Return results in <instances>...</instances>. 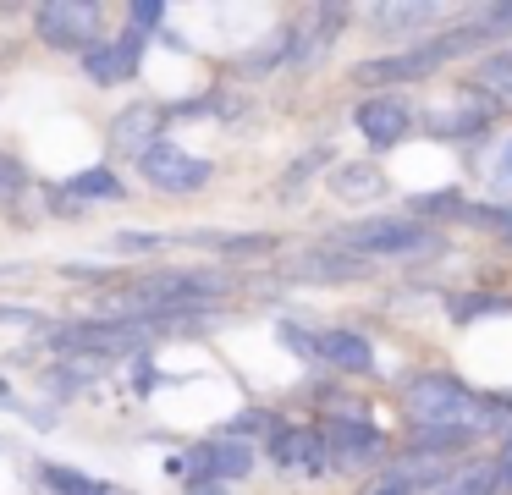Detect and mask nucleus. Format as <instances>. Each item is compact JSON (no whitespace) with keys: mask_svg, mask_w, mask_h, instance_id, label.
<instances>
[{"mask_svg":"<svg viewBox=\"0 0 512 495\" xmlns=\"http://www.w3.org/2000/svg\"><path fill=\"white\" fill-rule=\"evenodd\" d=\"M402 413L419 429L413 446H435V451H463L468 440L490 435V429L507 435V424H512L507 402H485V396L468 391L457 374H441V369L413 374L408 391H402Z\"/></svg>","mask_w":512,"mask_h":495,"instance_id":"f257e3e1","label":"nucleus"},{"mask_svg":"<svg viewBox=\"0 0 512 495\" xmlns=\"http://www.w3.org/2000/svg\"><path fill=\"white\" fill-rule=\"evenodd\" d=\"M336 242H342L347 253H358V259H408V264L435 259V253L446 248V237L435 226H419V220H391V215L358 220V226H347Z\"/></svg>","mask_w":512,"mask_h":495,"instance_id":"f03ea898","label":"nucleus"},{"mask_svg":"<svg viewBox=\"0 0 512 495\" xmlns=\"http://www.w3.org/2000/svg\"><path fill=\"white\" fill-rule=\"evenodd\" d=\"M34 22H39V39H45L50 50H78V55H89L94 44H100L105 11L94 6V0H45V6L34 11Z\"/></svg>","mask_w":512,"mask_h":495,"instance_id":"7ed1b4c3","label":"nucleus"},{"mask_svg":"<svg viewBox=\"0 0 512 495\" xmlns=\"http://www.w3.org/2000/svg\"><path fill=\"white\" fill-rule=\"evenodd\" d=\"M446 61H452L446 39H419V44H408V50L358 61L353 66V83H419V77H435Z\"/></svg>","mask_w":512,"mask_h":495,"instance_id":"20e7f679","label":"nucleus"},{"mask_svg":"<svg viewBox=\"0 0 512 495\" xmlns=\"http://www.w3.org/2000/svg\"><path fill=\"white\" fill-rule=\"evenodd\" d=\"M138 171H144V182L155 187V193H199L215 176V165L204 160V154L177 149V143H155V149L138 160Z\"/></svg>","mask_w":512,"mask_h":495,"instance_id":"39448f33","label":"nucleus"},{"mask_svg":"<svg viewBox=\"0 0 512 495\" xmlns=\"http://www.w3.org/2000/svg\"><path fill=\"white\" fill-rule=\"evenodd\" d=\"M325 446H331L336 473H364L386 462V435L364 418H325Z\"/></svg>","mask_w":512,"mask_h":495,"instance_id":"423d86ee","label":"nucleus"},{"mask_svg":"<svg viewBox=\"0 0 512 495\" xmlns=\"http://www.w3.org/2000/svg\"><path fill=\"white\" fill-rule=\"evenodd\" d=\"M353 127H358V138H364L369 149H397V143L413 132V105L397 99V94H369V99H358Z\"/></svg>","mask_w":512,"mask_h":495,"instance_id":"0eeeda50","label":"nucleus"},{"mask_svg":"<svg viewBox=\"0 0 512 495\" xmlns=\"http://www.w3.org/2000/svg\"><path fill=\"white\" fill-rule=\"evenodd\" d=\"M155 319H94V325H72L56 336L61 352H133L149 341Z\"/></svg>","mask_w":512,"mask_h":495,"instance_id":"6e6552de","label":"nucleus"},{"mask_svg":"<svg viewBox=\"0 0 512 495\" xmlns=\"http://www.w3.org/2000/svg\"><path fill=\"white\" fill-rule=\"evenodd\" d=\"M188 473L193 479H248L254 473V446L237 435H221V440H204V446L188 451Z\"/></svg>","mask_w":512,"mask_h":495,"instance_id":"1a4fd4ad","label":"nucleus"},{"mask_svg":"<svg viewBox=\"0 0 512 495\" xmlns=\"http://www.w3.org/2000/svg\"><path fill=\"white\" fill-rule=\"evenodd\" d=\"M270 457H276V468L309 473V479H320V473L331 468V446H325V429H287V424H281L276 435H270Z\"/></svg>","mask_w":512,"mask_h":495,"instance_id":"9d476101","label":"nucleus"},{"mask_svg":"<svg viewBox=\"0 0 512 495\" xmlns=\"http://www.w3.org/2000/svg\"><path fill=\"white\" fill-rule=\"evenodd\" d=\"M138 61H144V33L127 28L122 39H100L89 55H83V72H89V83L111 88V83H127V77L138 72Z\"/></svg>","mask_w":512,"mask_h":495,"instance_id":"9b49d317","label":"nucleus"},{"mask_svg":"<svg viewBox=\"0 0 512 495\" xmlns=\"http://www.w3.org/2000/svg\"><path fill=\"white\" fill-rule=\"evenodd\" d=\"M314 358L331 363V369H342V374H369L375 369V347H369V336L364 330H347V325L320 330V336H314Z\"/></svg>","mask_w":512,"mask_h":495,"instance_id":"f8f14e48","label":"nucleus"},{"mask_svg":"<svg viewBox=\"0 0 512 495\" xmlns=\"http://www.w3.org/2000/svg\"><path fill=\"white\" fill-rule=\"evenodd\" d=\"M160 132H166V110L160 105H133V110H122V116L111 121V143L122 154H133V160H144L155 143H166Z\"/></svg>","mask_w":512,"mask_h":495,"instance_id":"ddd939ff","label":"nucleus"},{"mask_svg":"<svg viewBox=\"0 0 512 495\" xmlns=\"http://www.w3.org/2000/svg\"><path fill=\"white\" fill-rule=\"evenodd\" d=\"M430 495H501V468L496 457H463L446 468V479Z\"/></svg>","mask_w":512,"mask_h":495,"instance_id":"4468645a","label":"nucleus"},{"mask_svg":"<svg viewBox=\"0 0 512 495\" xmlns=\"http://www.w3.org/2000/svg\"><path fill=\"white\" fill-rule=\"evenodd\" d=\"M386 171L369 160H353V165H336L331 171V193L342 198V204H375V198H386Z\"/></svg>","mask_w":512,"mask_h":495,"instance_id":"2eb2a0df","label":"nucleus"},{"mask_svg":"<svg viewBox=\"0 0 512 495\" xmlns=\"http://www.w3.org/2000/svg\"><path fill=\"white\" fill-rule=\"evenodd\" d=\"M490 121V105H485V94L474 88V99L468 105H441V110H430V132L435 138H463V132H479Z\"/></svg>","mask_w":512,"mask_h":495,"instance_id":"dca6fc26","label":"nucleus"},{"mask_svg":"<svg viewBox=\"0 0 512 495\" xmlns=\"http://www.w3.org/2000/svg\"><path fill=\"white\" fill-rule=\"evenodd\" d=\"M441 17V6H430V0H386V6H375V28L380 33H413L424 28V22Z\"/></svg>","mask_w":512,"mask_h":495,"instance_id":"f3484780","label":"nucleus"},{"mask_svg":"<svg viewBox=\"0 0 512 495\" xmlns=\"http://www.w3.org/2000/svg\"><path fill=\"white\" fill-rule=\"evenodd\" d=\"M292 270L303 281H358V275H369V259H358V253H309V264H292Z\"/></svg>","mask_w":512,"mask_h":495,"instance_id":"a211bd4d","label":"nucleus"},{"mask_svg":"<svg viewBox=\"0 0 512 495\" xmlns=\"http://www.w3.org/2000/svg\"><path fill=\"white\" fill-rule=\"evenodd\" d=\"M474 88L485 99H507V105H512V44H501V50H490L485 61H479Z\"/></svg>","mask_w":512,"mask_h":495,"instance_id":"6ab92c4d","label":"nucleus"},{"mask_svg":"<svg viewBox=\"0 0 512 495\" xmlns=\"http://www.w3.org/2000/svg\"><path fill=\"white\" fill-rule=\"evenodd\" d=\"M188 242L215 248V253H270L276 248V237H265V231H248V237H232V231H193Z\"/></svg>","mask_w":512,"mask_h":495,"instance_id":"aec40b11","label":"nucleus"},{"mask_svg":"<svg viewBox=\"0 0 512 495\" xmlns=\"http://www.w3.org/2000/svg\"><path fill=\"white\" fill-rule=\"evenodd\" d=\"M39 473L56 495H116L105 479H89V473H72V468H39Z\"/></svg>","mask_w":512,"mask_h":495,"instance_id":"412c9836","label":"nucleus"},{"mask_svg":"<svg viewBox=\"0 0 512 495\" xmlns=\"http://www.w3.org/2000/svg\"><path fill=\"white\" fill-rule=\"evenodd\" d=\"M67 193H72V198H122V176H116V171H105V165H94V171L72 176V182H67Z\"/></svg>","mask_w":512,"mask_h":495,"instance_id":"4be33fe9","label":"nucleus"},{"mask_svg":"<svg viewBox=\"0 0 512 495\" xmlns=\"http://www.w3.org/2000/svg\"><path fill=\"white\" fill-rule=\"evenodd\" d=\"M468 28H474L485 44L512 39V0H501V6H479L474 17H468Z\"/></svg>","mask_w":512,"mask_h":495,"instance_id":"5701e85b","label":"nucleus"},{"mask_svg":"<svg viewBox=\"0 0 512 495\" xmlns=\"http://www.w3.org/2000/svg\"><path fill=\"white\" fill-rule=\"evenodd\" d=\"M474 226H490L501 242H512V204H485V209H463Z\"/></svg>","mask_w":512,"mask_h":495,"instance_id":"b1692460","label":"nucleus"},{"mask_svg":"<svg viewBox=\"0 0 512 495\" xmlns=\"http://www.w3.org/2000/svg\"><path fill=\"white\" fill-rule=\"evenodd\" d=\"M485 182L496 187V193H512V138H501V149L490 154V165H485Z\"/></svg>","mask_w":512,"mask_h":495,"instance_id":"393cba45","label":"nucleus"},{"mask_svg":"<svg viewBox=\"0 0 512 495\" xmlns=\"http://www.w3.org/2000/svg\"><path fill=\"white\" fill-rule=\"evenodd\" d=\"M507 297H457L452 303V319H479V314H507Z\"/></svg>","mask_w":512,"mask_h":495,"instance_id":"a878e982","label":"nucleus"},{"mask_svg":"<svg viewBox=\"0 0 512 495\" xmlns=\"http://www.w3.org/2000/svg\"><path fill=\"white\" fill-rule=\"evenodd\" d=\"M358 495H419V490H413V484L402 479L397 468H386V473H375V479H369V484H364V490H358Z\"/></svg>","mask_w":512,"mask_h":495,"instance_id":"bb28decb","label":"nucleus"},{"mask_svg":"<svg viewBox=\"0 0 512 495\" xmlns=\"http://www.w3.org/2000/svg\"><path fill=\"white\" fill-rule=\"evenodd\" d=\"M28 187V171L12 160V154H0V198H17Z\"/></svg>","mask_w":512,"mask_h":495,"instance_id":"cd10ccee","label":"nucleus"},{"mask_svg":"<svg viewBox=\"0 0 512 495\" xmlns=\"http://www.w3.org/2000/svg\"><path fill=\"white\" fill-rule=\"evenodd\" d=\"M127 17H133V33H144V39H149V28H155V22L166 17V6H160V0H138V6L127 11Z\"/></svg>","mask_w":512,"mask_h":495,"instance_id":"c85d7f7f","label":"nucleus"},{"mask_svg":"<svg viewBox=\"0 0 512 495\" xmlns=\"http://www.w3.org/2000/svg\"><path fill=\"white\" fill-rule=\"evenodd\" d=\"M122 248H127V253H155V248H166V237H149V231H127Z\"/></svg>","mask_w":512,"mask_h":495,"instance_id":"c756f323","label":"nucleus"},{"mask_svg":"<svg viewBox=\"0 0 512 495\" xmlns=\"http://www.w3.org/2000/svg\"><path fill=\"white\" fill-rule=\"evenodd\" d=\"M0 325H39V314H28V308H0Z\"/></svg>","mask_w":512,"mask_h":495,"instance_id":"7c9ffc66","label":"nucleus"},{"mask_svg":"<svg viewBox=\"0 0 512 495\" xmlns=\"http://www.w3.org/2000/svg\"><path fill=\"white\" fill-rule=\"evenodd\" d=\"M188 495H226L221 479H188Z\"/></svg>","mask_w":512,"mask_h":495,"instance_id":"2f4dec72","label":"nucleus"}]
</instances>
